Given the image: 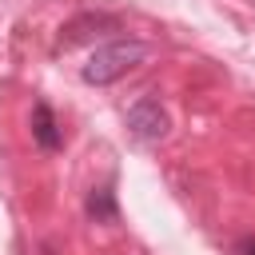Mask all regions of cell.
I'll return each instance as SVG.
<instances>
[{
    "instance_id": "cell-5",
    "label": "cell",
    "mask_w": 255,
    "mask_h": 255,
    "mask_svg": "<svg viewBox=\"0 0 255 255\" xmlns=\"http://www.w3.org/2000/svg\"><path fill=\"white\" fill-rule=\"evenodd\" d=\"M239 251H243V255H255V239H243V243H239Z\"/></svg>"
},
{
    "instance_id": "cell-4",
    "label": "cell",
    "mask_w": 255,
    "mask_h": 255,
    "mask_svg": "<svg viewBox=\"0 0 255 255\" xmlns=\"http://www.w3.org/2000/svg\"><path fill=\"white\" fill-rule=\"evenodd\" d=\"M88 215H92L96 223H116V219H120L116 191H112V187H96V191L88 195Z\"/></svg>"
},
{
    "instance_id": "cell-2",
    "label": "cell",
    "mask_w": 255,
    "mask_h": 255,
    "mask_svg": "<svg viewBox=\"0 0 255 255\" xmlns=\"http://www.w3.org/2000/svg\"><path fill=\"white\" fill-rule=\"evenodd\" d=\"M128 128H131V135H135L139 143H159V139L167 135L171 120H167V112L159 108V100L143 96V100H135V104L128 108Z\"/></svg>"
},
{
    "instance_id": "cell-3",
    "label": "cell",
    "mask_w": 255,
    "mask_h": 255,
    "mask_svg": "<svg viewBox=\"0 0 255 255\" xmlns=\"http://www.w3.org/2000/svg\"><path fill=\"white\" fill-rule=\"evenodd\" d=\"M32 139L44 151H56L60 147V128H56V116H52V108L44 100H36V108H32Z\"/></svg>"
},
{
    "instance_id": "cell-1",
    "label": "cell",
    "mask_w": 255,
    "mask_h": 255,
    "mask_svg": "<svg viewBox=\"0 0 255 255\" xmlns=\"http://www.w3.org/2000/svg\"><path fill=\"white\" fill-rule=\"evenodd\" d=\"M143 60H147L143 40H112V44H100L92 52V60L84 64V80L104 88V84H116L120 76H128L131 68H139Z\"/></svg>"
}]
</instances>
